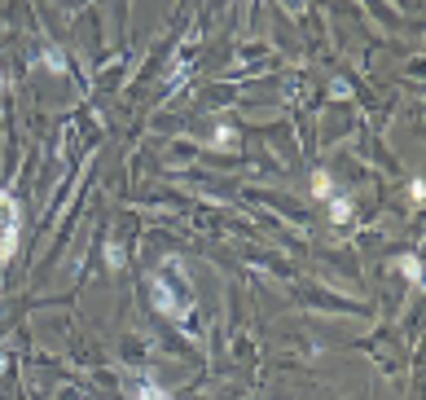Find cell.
Masks as SVG:
<instances>
[{
	"mask_svg": "<svg viewBox=\"0 0 426 400\" xmlns=\"http://www.w3.org/2000/svg\"><path fill=\"white\" fill-rule=\"evenodd\" d=\"M44 70H53V75H66V53H62V48H53V44L44 48Z\"/></svg>",
	"mask_w": 426,
	"mask_h": 400,
	"instance_id": "4",
	"label": "cell"
},
{
	"mask_svg": "<svg viewBox=\"0 0 426 400\" xmlns=\"http://www.w3.org/2000/svg\"><path fill=\"white\" fill-rule=\"evenodd\" d=\"M211 145H215V149H238V132L229 128V123H220L215 137H211Z\"/></svg>",
	"mask_w": 426,
	"mask_h": 400,
	"instance_id": "6",
	"label": "cell"
},
{
	"mask_svg": "<svg viewBox=\"0 0 426 400\" xmlns=\"http://www.w3.org/2000/svg\"><path fill=\"white\" fill-rule=\"evenodd\" d=\"M409 194H413V203H422V198H426V185H422V181H409Z\"/></svg>",
	"mask_w": 426,
	"mask_h": 400,
	"instance_id": "10",
	"label": "cell"
},
{
	"mask_svg": "<svg viewBox=\"0 0 426 400\" xmlns=\"http://www.w3.org/2000/svg\"><path fill=\"white\" fill-rule=\"evenodd\" d=\"M330 189H334L330 185V172H316V177H312V198H334Z\"/></svg>",
	"mask_w": 426,
	"mask_h": 400,
	"instance_id": "7",
	"label": "cell"
},
{
	"mask_svg": "<svg viewBox=\"0 0 426 400\" xmlns=\"http://www.w3.org/2000/svg\"><path fill=\"white\" fill-rule=\"evenodd\" d=\"M149 304H154L167 321H176V326H185L193 317V286L185 278L181 260H167L154 278H149Z\"/></svg>",
	"mask_w": 426,
	"mask_h": 400,
	"instance_id": "1",
	"label": "cell"
},
{
	"mask_svg": "<svg viewBox=\"0 0 426 400\" xmlns=\"http://www.w3.org/2000/svg\"><path fill=\"white\" fill-rule=\"evenodd\" d=\"M106 268H123V246L119 242H106Z\"/></svg>",
	"mask_w": 426,
	"mask_h": 400,
	"instance_id": "9",
	"label": "cell"
},
{
	"mask_svg": "<svg viewBox=\"0 0 426 400\" xmlns=\"http://www.w3.org/2000/svg\"><path fill=\"white\" fill-rule=\"evenodd\" d=\"M0 229H22V207L14 203L9 189H0Z\"/></svg>",
	"mask_w": 426,
	"mask_h": 400,
	"instance_id": "2",
	"label": "cell"
},
{
	"mask_svg": "<svg viewBox=\"0 0 426 400\" xmlns=\"http://www.w3.org/2000/svg\"><path fill=\"white\" fill-rule=\"evenodd\" d=\"M0 93H5V75H0Z\"/></svg>",
	"mask_w": 426,
	"mask_h": 400,
	"instance_id": "11",
	"label": "cell"
},
{
	"mask_svg": "<svg viewBox=\"0 0 426 400\" xmlns=\"http://www.w3.org/2000/svg\"><path fill=\"white\" fill-rule=\"evenodd\" d=\"M137 400H171L159 383H141V391H137Z\"/></svg>",
	"mask_w": 426,
	"mask_h": 400,
	"instance_id": "8",
	"label": "cell"
},
{
	"mask_svg": "<svg viewBox=\"0 0 426 400\" xmlns=\"http://www.w3.org/2000/svg\"><path fill=\"white\" fill-rule=\"evenodd\" d=\"M395 268L405 273V282H409V286H422V260H417V256H400Z\"/></svg>",
	"mask_w": 426,
	"mask_h": 400,
	"instance_id": "3",
	"label": "cell"
},
{
	"mask_svg": "<svg viewBox=\"0 0 426 400\" xmlns=\"http://www.w3.org/2000/svg\"><path fill=\"white\" fill-rule=\"evenodd\" d=\"M325 203H330V220H334V224L352 220V203H347V198H325Z\"/></svg>",
	"mask_w": 426,
	"mask_h": 400,
	"instance_id": "5",
	"label": "cell"
}]
</instances>
